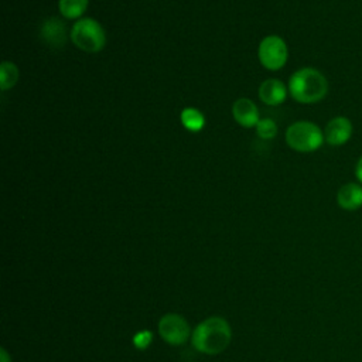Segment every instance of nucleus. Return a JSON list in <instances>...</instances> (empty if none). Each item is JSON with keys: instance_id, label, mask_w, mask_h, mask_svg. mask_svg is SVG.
Returning a JSON list of instances; mask_svg holds the SVG:
<instances>
[{"instance_id": "obj_5", "label": "nucleus", "mask_w": 362, "mask_h": 362, "mask_svg": "<svg viewBox=\"0 0 362 362\" xmlns=\"http://www.w3.org/2000/svg\"><path fill=\"white\" fill-rule=\"evenodd\" d=\"M257 58L266 69L277 71L283 68L287 62V58H288L287 44L279 35H267L259 44Z\"/></svg>"}, {"instance_id": "obj_9", "label": "nucleus", "mask_w": 362, "mask_h": 362, "mask_svg": "<svg viewBox=\"0 0 362 362\" xmlns=\"http://www.w3.org/2000/svg\"><path fill=\"white\" fill-rule=\"evenodd\" d=\"M232 116L236 123H239L242 127L250 129L256 127L259 123V110L253 100L247 98H239L233 102L232 106Z\"/></svg>"}, {"instance_id": "obj_6", "label": "nucleus", "mask_w": 362, "mask_h": 362, "mask_svg": "<svg viewBox=\"0 0 362 362\" xmlns=\"http://www.w3.org/2000/svg\"><path fill=\"white\" fill-rule=\"evenodd\" d=\"M158 332L161 338L170 345H181L191 335L188 322L178 314L163 315L158 321Z\"/></svg>"}, {"instance_id": "obj_8", "label": "nucleus", "mask_w": 362, "mask_h": 362, "mask_svg": "<svg viewBox=\"0 0 362 362\" xmlns=\"http://www.w3.org/2000/svg\"><path fill=\"white\" fill-rule=\"evenodd\" d=\"M40 38L51 48H61L66 42V30L61 20L55 17L47 18L40 28Z\"/></svg>"}, {"instance_id": "obj_17", "label": "nucleus", "mask_w": 362, "mask_h": 362, "mask_svg": "<svg viewBox=\"0 0 362 362\" xmlns=\"http://www.w3.org/2000/svg\"><path fill=\"white\" fill-rule=\"evenodd\" d=\"M355 175H356L359 184H362V156H361L359 160L356 161V165H355Z\"/></svg>"}, {"instance_id": "obj_15", "label": "nucleus", "mask_w": 362, "mask_h": 362, "mask_svg": "<svg viewBox=\"0 0 362 362\" xmlns=\"http://www.w3.org/2000/svg\"><path fill=\"white\" fill-rule=\"evenodd\" d=\"M256 134L263 140H270V139L276 137V134H277L276 122L269 117L260 119L259 123L256 124Z\"/></svg>"}, {"instance_id": "obj_1", "label": "nucleus", "mask_w": 362, "mask_h": 362, "mask_svg": "<svg viewBox=\"0 0 362 362\" xmlns=\"http://www.w3.org/2000/svg\"><path fill=\"white\" fill-rule=\"evenodd\" d=\"M230 327L222 317H209L199 322L192 331V346L208 355L222 352L230 342Z\"/></svg>"}, {"instance_id": "obj_2", "label": "nucleus", "mask_w": 362, "mask_h": 362, "mask_svg": "<svg viewBox=\"0 0 362 362\" xmlns=\"http://www.w3.org/2000/svg\"><path fill=\"white\" fill-rule=\"evenodd\" d=\"M288 93L300 103H317L328 93V81L315 68H300L288 79Z\"/></svg>"}, {"instance_id": "obj_12", "label": "nucleus", "mask_w": 362, "mask_h": 362, "mask_svg": "<svg viewBox=\"0 0 362 362\" xmlns=\"http://www.w3.org/2000/svg\"><path fill=\"white\" fill-rule=\"evenodd\" d=\"M88 4L89 0H58L59 13L68 20H79V17L86 11Z\"/></svg>"}, {"instance_id": "obj_16", "label": "nucleus", "mask_w": 362, "mask_h": 362, "mask_svg": "<svg viewBox=\"0 0 362 362\" xmlns=\"http://www.w3.org/2000/svg\"><path fill=\"white\" fill-rule=\"evenodd\" d=\"M153 339V334L150 331H141L133 337V344L139 349H146Z\"/></svg>"}, {"instance_id": "obj_7", "label": "nucleus", "mask_w": 362, "mask_h": 362, "mask_svg": "<svg viewBox=\"0 0 362 362\" xmlns=\"http://www.w3.org/2000/svg\"><path fill=\"white\" fill-rule=\"evenodd\" d=\"M352 130V123L346 116H335L324 129V140L329 146H344L351 139Z\"/></svg>"}, {"instance_id": "obj_4", "label": "nucleus", "mask_w": 362, "mask_h": 362, "mask_svg": "<svg viewBox=\"0 0 362 362\" xmlns=\"http://www.w3.org/2000/svg\"><path fill=\"white\" fill-rule=\"evenodd\" d=\"M324 141V132L308 120L294 122L286 130V143L298 153H313L318 150Z\"/></svg>"}, {"instance_id": "obj_3", "label": "nucleus", "mask_w": 362, "mask_h": 362, "mask_svg": "<svg viewBox=\"0 0 362 362\" xmlns=\"http://www.w3.org/2000/svg\"><path fill=\"white\" fill-rule=\"evenodd\" d=\"M71 41L83 52L96 54L106 44V33L103 27L90 17L79 18L71 28Z\"/></svg>"}, {"instance_id": "obj_18", "label": "nucleus", "mask_w": 362, "mask_h": 362, "mask_svg": "<svg viewBox=\"0 0 362 362\" xmlns=\"http://www.w3.org/2000/svg\"><path fill=\"white\" fill-rule=\"evenodd\" d=\"M1 361H3V362H10L8 355H7V352H6L4 349H1Z\"/></svg>"}, {"instance_id": "obj_10", "label": "nucleus", "mask_w": 362, "mask_h": 362, "mask_svg": "<svg viewBox=\"0 0 362 362\" xmlns=\"http://www.w3.org/2000/svg\"><path fill=\"white\" fill-rule=\"evenodd\" d=\"M288 88L276 78L266 79L259 86V98L267 106H279L287 98Z\"/></svg>"}, {"instance_id": "obj_13", "label": "nucleus", "mask_w": 362, "mask_h": 362, "mask_svg": "<svg viewBox=\"0 0 362 362\" xmlns=\"http://www.w3.org/2000/svg\"><path fill=\"white\" fill-rule=\"evenodd\" d=\"M181 123L182 126L188 130V132H199L202 130V127L205 126V117L204 115L195 109V107H185L182 112H181Z\"/></svg>"}, {"instance_id": "obj_11", "label": "nucleus", "mask_w": 362, "mask_h": 362, "mask_svg": "<svg viewBox=\"0 0 362 362\" xmlns=\"http://www.w3.org/2000/svg\"><path fill=\"white\" fill-rule=\"evenodd\" d=\"M337 202L345 211H356L362 206V184L346 182L337 192Z\"/></svg>"}, {"instance_id": "obj_14", "label": "nucleus", "mask_w": 362, "mask_h": 362, "mask_svg": "<svg viewBox=\"0 0 362 362\" xmlns=\"http://www.w3.org/2000/svg\"><path fill=\"white\" fill-rule=\"evenodd\" d=\"M18 79V68L10 61H3L0 65V89H11Z\"/></svg>"}]
</instances>
